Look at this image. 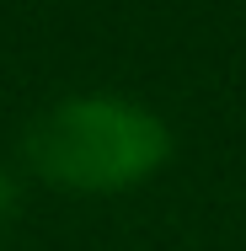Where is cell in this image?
Returning a JSON list of instances; mask_svg holds the SVG:
<instances>
[{
  "instance_id": "7a4b0ae2",
  "label": "cell",
  "mask_w": 246,
  "mask_h": 251,
  "mask_svg": "<svg viewBox=\"0 0 246 251\" xmlns=\"http://www.w3.org/2000/svg\"><path fill=\"white\" fill-rule=\"evenodd\" d=\"M16 219H22V187H16V176L0 166V246H5V235L16 230Z\"/></svg>"
},
{
  "instance_id": "6da1fadb",
  "label": "cell",
  "mask_w": 246,
  "mask_h": 251,
  "mask_svg": "<svg viewBox=\"0 0 246 251\" xmlns=\"http://www.w3.org/2000/svg\"><path fill=\"white\" fill-rule=\"evenodd\" d=\"M27 166L59 193H129L171 160V128L129 97H64L22 134Z\"/></svg>"
}]
</instances>
